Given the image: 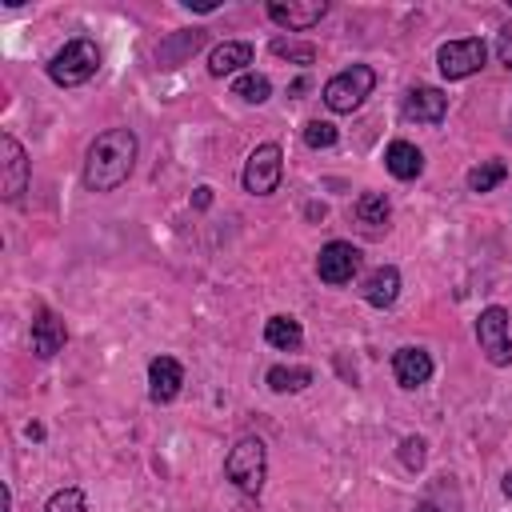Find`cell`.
Instances as JSON below:
<instances>
[{"label": "cell", "instance_id": "6da1fadb", "mask_svg": "<svg viewBox=\"0 0 512 512\" xmlns=\"http://www.w3.org/2000/svg\"><path fill=\"white\" fill-rule=\"evenodd\" d=\"M136 160V136L128 128H108L88 144L84 156V184L88 192H116L132 176Z\"/></svg>", "mask_w": 512, "mask_h": 512}, {"label": "cell", "instance_id": "7a4b0ae2", "mask_svg": "<svg viewBox=\"0 0 512 512\" xmlns=\"http://www.w3.org/2000/svg\"><path fill=\"white\" fill-rule=\"evenodd\" d=\"M264 472H268V452L260 436H244L232 444L228 460H224V476L244 492V496H260L264 488Z\"/></svg>", "mask_w": 512, "mask_h": 512}, {"label": "cell", "instance_id": "3957f363", "mask_svg": "<svg viewBox=\"0 0 512 512\" xmlns=\"http://www.w3.org/2000/svg\"><path fill=\"white\" fill-rule=\"evenodd\" d=\"M96 68H100V48H96L92 40H68V44L52 56L48 76H52L60 88H76V84L92 80Z\"/></svg>", "mask_w": 512, "mask_h": 512}, {"label": "cell", "instance_id": "277c9868", "mask_svg": "<svg viewBox=\"0 0 512 512\" xmlns=\"http://www.w3.org/2000/svg\"><path fill=\"white\" fill-rule=\"evenodd\" d=\"M372 88H376V72H372L368 64H352V68L336 72V76L324 84V104H328L332 112H356Z\"/></svg>", "mask_w": 512, "mask_h": 512}, {"label": "cell", "instance_id": "5b68a950", "mask_svg": "<svg viewBox=\"0 0 512 512\" xmlns=\"http://www.w3.org/2000/svg\"><path fill=\"white\" fill-rule=\"evenodd\" d=\"M484 56H488V48H484V40H476V36H468V40H448V44H440V52H436V68H440L444 80H464V76H472V72L484 68Z\"/></svg>", "mask_w": 512, "mask_h": 512}, {"label": "cell", "instance_id": "8992f818", "mask_svg": "<svg viewBox=\"0 0 512 512\" xmlns=\"http://www.w3.org/2000/svg\"><path fill=\"white\" fill-rule=\"evenodd\" d=\"M476 340H480V352L496 364V368H504V364H512V336H508V312L500 308V304H492V308H484L480 312V320H476Z\"/></svg>", "mask_w": 512, "mask_h": 512}, {"label": "cell", "instance_id": "52a82bcc", "mask_svg": "<svg viewBox=\"0 0 512 512\" xmlns=\"http://www.w3.org/2000/svg\"><path fill=\"white\" fill-rule=\"evenodd\" d=\"M280 172H284V152H280V144H260V148L248 156V164H244V188H248L252 196H268V192H276Z\"/></svg>", "mask_w": 512, "mask_h": 512}, {"label": "cell", "instance_id": "ba28073f", "mask_svg": "<svg viewBox=\"0 0 512 512\" xmlns=\"http://www.w3.org/2000/svg\"><path fill=\"white\" fill-rule=\"evenodd\" d=\"M356 268H360V248L348 240H332L316 256V276L324 284H348L356 276Z\"/></svg>", "mask_w": 512, "mask_h": 512}, {"label": "cell", "instance_id": "9c48e42d", "mask_svg": "<svg viewBox=\"0 0 512 512\" xmlns=\"http://www.w3.org/2000/svg\"><path fill=\"white\" fill-rule=\"evenodd\" d=\"M28 188V152L16 136H0V196L16 200Z\"/></svg>", "mask_w": 512, "mask_h": 512}, {"label": "cell", "instance_id": "30bf717a", "mask_svg": "<svg viewBox=\"0 0 512 512\" xmlns=\"http://www.w3.org/2000/svg\"><path fill=\"white\" fill-rule=\"evenodd\" d=\"M324 12H328L324 0H272V4H268V16H272L280 28H288V32H304V28L320 24Z\"/></svg>", "mask_w": 512, "mask_h": 512}, {"label": "cell", "instance_id": "8fae6325", "mask_svg": "<svg viewBox=\"0 0 512 512\" xmlns=\"http://www.w3.org/2000/svg\"><path fill=\"white\" fill-rule=\"evenodd\" d=\"M180 384H184V368L176 356H156L148 364V396L156 404H172L180 396Z\"/></svg>", "mask_w": 512, "mask_h": 512}, {"label": "cell", "instance_id": "7c38bea8", "mask_svg": "<svg viewBox=\"0 0 512 512\" xmlns=\"http://www.w3.org/2000/svg\"><path fill=\"white\" fill-rule=\"evenodd\" d=\"M444 112H448V96L440 88H432V84H420V88H412L404 96V116L416 120V124H440Z\"/></svg>", "mask_w": 512, "mask_h": 512}, {"label": "cell", "instance_id": "4fadbf2b", "mask_svg": "<svg viewBox=\"0 0 512 512\" xmlns=\"http://www.w3.org/2000/svg\"><path fill=\"white\" fill-rule=\"evenodd\" d=\"M64 340H68L64 320H60L52 308H40L36 320H32V352L48 360V356H56V352L64 348Z\"/></svg>", "mask_w": 512, "mask_h": 512}, {"label": "cell", "instance_id": "5bb4252c", "mask_svg": "<svg viewBox=\"0 0 512 512\" xmlns=\"http://www.w3.org/2000/svg\"><path fill=\"white\" fill-rule=\"evenodd\" d=\"M392 376H396V384L400 388H420V384H428V376H432V356L424 352V348H400L396 356H392Z\"/></svg>", "mask_w": 512, "mask_h": 512}, {"label": "cell", "instance_id": "9a60e30c", "mask_svg": "<svg viewBox=\"0 0 512 512\" xmlns=\"http://www.w3.org/2000/svg\"><path fill=\"white\" fill-rule=\"evenodd\" d=\"M384 168L396 176V180H416L424 172V152L408 140H392L388 152H384Z\"/></svg>", "mask_w": 512, "mask_h": 512}, {"label": "cell", "instance_id": "2e32d148", "mask_svg": "<svg viewBox=\"0 0 512 512\" xmlns=\"http://www.w3.org/2000/svg\"><path fill=\"white\" fill-rule=\"evenodd\" d=\"M364 300L372 304V308H388V304H396V296H400V272L392 268V264H384V268H376L368 280H364Z\"/></svg>", "mask_w": 512, "mask_h": 512}, {"label": "cell", "instance_id": "e0dca14e", "mask_svg": "<svg viewBox=\"0 0 512 512\" xmlns=\"http://www.w3.org/2000/svg\"><path fill=\"white\" fill-rule=\"evenodd\" d=\"M244 64H252V44H244V40H224V44L212 48V56H208V72H212V76L240 72Z\"/></svg>", "mask_w": 512, "mask_h": 512}, {"label": "cell", "instance_id": "ac0fdd59", "mask_svg": "<svg viewBox=\"0 0 512 512\" xmlns=\"http://www.w3.org/2000/svg\"><path fill=\"white\" fill-rule=\"evenodd\" d=\"M352 212H356V220H360L368 232H376V228H384V224H388L392 204H388V196H384V192H364V196L352 204Z\"/></svg>", "mask_w": 512, "mask_h": 512}, {"label": "cell", "instance_id": "d6986e66", "mask_svg": "<svg viewBox=\"0 0 512 512\" xmlns=\"http://www.w3.org/2000/svg\"><path fill=\"white\" fill-rule=\"evenodd\" d=\"M264 340H268L272 348H280V352H292V348H300L304 328H300L296 316H272V320L264 324Z\"/></svg>", "mask_w": 512, "mask_h": 512}, {"label": "cell", "instance_id": "ffe728a7", "mask_svg": "<svg viewBox=\"0 0 512 512\" xmlns=\"http://www.w3.org/2000/svg\"><path fill=\"white\" fill-rule=\"evenodd\" d=\"M308 384H312V368H288V364L268 368V388L272 392H304Z\"/></svg>", "mask_w": 512, "mask_h": 512}, {"label": "cell", "instance_id": "44dd1931", "mask_svg": "<svg viewBox=\"0 0 512 512\" xmlns=\"http://www.w3.org/2000/svg\"><path fill=\"white\" fill-rule=\"evenodd\" d=\"M232 96H240V100H248V104H264V100L272 96V84H268V76H260V72H244V76H236Z\"/></svg>", "mask_w": 512, "mask_h": 512}, {"label": "cell", "instance_id": "7402d4cb", "mask_svg": "<svg viewBox=\"0 0 512 512\" xmlns=\"http://www.w3.org/2000/svg\"><path fill=\"white\" fill-rule=\"evenodd\" d=\"M504 176H508V164H504V160H484V164H476V168L468 172V188H472V192H492Z\"/></svg>", "mask_w": 512, "mask_h": 512}, {"label": "cell", "instance_id": "603a6c76", "mask_svg": "<svg viewBox=\"0 0 512 512\" xmlns=\"http://www.w3.org/2000/svg\"><path fill=\"white\" fill-rule=\"evenodd\" d=\"M88 504H84V492L80 488H60V492H52L48 496V504H44V512H84Z\"/></svg>", "mask_w": 512, "mask_h": 512}, {"label": "cell", "instance_id": "cb8c5ba5", "mask_svg": "<svg viewBox=\"0 0 512 512\" xmlns=\"http://www.w3.org/2000/svg\"><path fill=\"white\" fill-rule=\"evenodd\" d=\"M304 144H308V148H332V144H336V124H328V120H308V124H304Z\"/></svg>", "mask_w": 512, "mask_h": 512}, {"label": "cell", "instance_id": "d4e9b609", "mask_svg": "<svg viewBox=\"0 0 512 512\" xmlns=\"http://www.w3.org/2000/svg\"><path fill=\"white\" fill-rule=\"evenodd\" d=\"M272 52L276 56H288V60H300V64H312V56H316L312 44H288V40H276Z\"/></svg>", "mask_w": 512, "mask_h": 512}, {"label": "cell", "instance_id": "484cf974", "mask_svg": "<svg viewBox=\"0 0 512 512\" xmlns=\"http://www.w3.org/2000/svg\"><path fill=\"white\" fill-rule=\"evenodd\" d=\"M400 460H404V468H420V464H424V440L408 436V440L400 444Z\"/></svg>", "mask_w": 512, "mask_h": 512}, {"label": "cell", "instance_id": "4316f807", "mask_svg": "<svg viewBox=\"0 0 512 512\" xmlns=\"http://www.w3.org/2000/svg\"><path fill=\"white\" fill-rule=\"evenodd\" d=\"M496 56H500V64L512 72V24L500 28V36H496Z\"/></svg>", "mask_w": 512, "mask_h": 512}, {"label": "cell", "instance_id": "83f0119b", "mask_svg": "<svg viewBox=\"0 0 512 512\" xmlns=\"http://www.w3.org/2000/svg\"><path fill=\"white\" fill-rule=\"evenodd\" d=\"M192 204H196V208H208V204H212V188H196Z\"/></svg>", "mask_w": 512, "mask_h": 512}, {"label": "cell", "instance_id": "f1b7e54d", "mask_svg": "<svg viewBox=\"0 0 512 512\" xmlns=\"http://www.w3.org/2000/svg\"><path fill=\"white\" fill-rule=\"evenodd\" d=\"M504 496H508V500H512V472H508V476H504Z\"/></svg>", "mask_w": 512, "mask_h": 512}, {"label": "cell", "instance_id": "f546056e", "mask_svg": "<svg viewBox=\"0 0 512 512\" xmlns=\"http://www.w3.org/2000/svg\"><path fill=\"white\" fill-rule=\"evenodd\" d=\"M420 512H436V508H432V504H420Z\"/></svg>", "mask_w": 512, "mask_h": 512}]
</instances>
